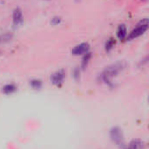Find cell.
Returning a JSON list of instances; mask_svg holds the SVG:
<instances>
[{
	"label": "cell",
	"instance_id": "cell-1",
	"mask_svg": "<svg viewBox=\"0 0 149 149\" xmlns=\"http://www.w3.org/2000/svg\"><path fill=\"white\" fill-rule=\"evenodd\" d=\"M125 64L123 62H117L111 66H108L102 73V80L106 83H110L112 80L118 76V74L125 68Z\"/></svg>",
	"mask_w": 149,
	"mask_h": 149
},
{
	"label": "cell",
	"instance_id": "cell-2",
	"mask_svg": "<svg viewBox=\"0 0 149 149\" xmlns=\"http://www.w3.org/2000/svg\"><path fill=\"white\" fill-rule=\"evenodd\" d=\"M148 25L149 23L148 18H144L142 20H141L137 24V25L132 30V32L129 33V35L127 36V40H132L137 39L138 37L144 34L148 29Z\"/></svg>",
	"mask_w": 149,
	"mask_h": 149
},
{
	"label": "cell",
	"instance_id": "cell-3",
	"mask_svg": "<svg viewBox=\"0 0 149 149\" xmlns=\"http://www.w3.org/2000/svg\"><path fill=\"white\" fill-rule=\"evenodd\" d=\"M110 137L112 141L118 146L124 145V136L122 131L119 127H113L110 131Z\"/></svg>",
	"mask_w": 149,
	"mask_h": 149
},
{
	"label": "cell",
	"instance_id": "cell-4",
	"mask_svg": "<svg viewBox=\"0 0 149 149\" xmlns=\"http://www.w3.org/2000/svg\"><path fill=\"white\" fill-rule=\"evenodd\" d=\"M65 73L64 70H58L55 73H53L51 76V82L52 84L54 85H60L64 83V80H65Z\"/></svg>",
	"mask_w": 149,
	"mask_h": 149
},
{
	"label": "cell",
	"instance_id": "cell-5",
	"mask_svg": "<svg viewBox=\"0 0 149 149\" xmlns=\"http://www.w3.org/2000/svg\"><path fill=\"white\" fill-rule=\"evenodd\" d=\"M90 50V45L88 43H80L79 45H77L72 50V54L73 55H82L85 54L86 53H88Z\"/></svg>",
	"mask_w": 149,
	"mask_h": 149
},
{
	"label": "cell",
	"instance_id": "cell-6",
	"mask_svg": "<svg viewBox=\"0 0 149 149\" xmlns=\"http://www.w3.org/2000/svg\"><path fill=\"white\" fill-rule=\"evenodd\" d=\"M12 22H13L14 28H17L20 25H22V23H23V13H22L21 9L16 8L14 10L13 14H12Z\"/></svg>",
	"mask_w": 149,
	"mask_h": 149
},
{
	"label": "cell",
	"instance_id": "cell-7",
	"mask_svg": "<svg viewBox=\"0 0 149 149\" xmlns=\"http://www.w3.org/2000/svg\"><path fill=\"white\" fill-rule=\"evenodd\" d=\"M145 148V143L143 141L141 140H139V139H136V140H134L132 141L128 147L126 149H144Z\"/></svg>",
	"mask_w": 149,
	"mask_h": 149
},
{
	"label": "cell",
	"instance_id": "cell-8",
	"mask_svg": "<svg viewBox=\"0 0 149 149\" xmlns=\"http://www.w3.org/2000/svg\"><path fill=\"white\" fill-rule=\"evenodd\" d=\"M117 37L119 40H123L127 37V29L125 25H120L117 29Z\"/></svg>",
	"mask_w": 149,
	"mask_h": 149
},
{
	"label": "cell",
	"instance_id": "cell-9",
	"mask_svg": "<svg viewBox=\"0 0 149 149\" xmlns=\"http://www.w3.org/2000/svg\"><path fill=\"white\" fill-rule=\"evenodd\" d=\"M17 86L13 83H8L5 84L3 88H2V92L5 95H10L12 93H14L17 90Z\"/></svg>",
	"mask_w": 149,
	"mask_h": 149
},
{
	"label": "cell",
	"instance_id": "cell-10",
	"mask_svg": "<svg viewBox=\"0 0 149 149\" xmlns=\"http://www.w3.org/2000/svg\"><path fill=\"white\" fill-rule=\"evenodd\" d=\"M30 85L33 90H40L42 88V81L39 79H32L30 81Z\"/></svg>",
	"mask_w": 149,
	"mask_h": 149
},
{
	"label": "cell",
	"instance_id": "cell-11",
	"mask_svg": "<svg viewBox=\"0 0 149 149\" xmlns=\"http://www.w3.org/2000/svg\"><path fill=\"white\" fill-rule=\"evenodd\" d=\"M115 46V40L113 38H110L107 40L106 42V45H105V48H106V51L107 52H110L113 47Z\"/></svg>",
	"mask_w": 149,
	"mask_h": 149
},
{
	"label": "cell",
	"instance_id": "cell-12",
	"mask_svg": "<svg viewBox=\"0 0 149 149\" xmlns=\"http://www.w3.org/2000/svg\"><path fill=\"white\" fill-rule=\"evenodd\" d=\"M12 38V34L9 32H5L2 35H0V43H6L10 41Z\"/></svg>",
	"mask_w": 149,
	"mask_h": 149
},
{
	"label": "cell",
	"instance_id": "cell-13",
	"mask_svg": "<svg viewBox=\"0 0 149 149\" xmlns=\"http://www.w3.org/2000/svg\"><path fill=\"white\" fill-rule=\"evenodd\" d=\"M91 57H92V54H91L90 52L85 54V56H84L83 61H82V68H85L87 66V64H88V62H89Z\"/></svg>",
	"mask_w": 149,
	"mask_h": 149
},
{
	"label": "cell",
	"instance_id": "cell-14",
	"mask_svg": "<svg viewBox=\"0 0 149 149\" xmlns=\"http://www.w3.org/2000/svg\"><path fill=\"white\" fill-rule=\"evenodd\" d=\"M61 22V18L60 17H58V16H55L52 18L51 20V24L52 25H58V24H60Z\"/></svg>",
	"mask_w": 149,
	"mask_h": 149
},
{
	"label": "cell",
	"instance_id": "cell-15",
	"mask_svg": "<svg viewBox=\"0 0 149 149\" xmlns=\"http://www.w3.org/2000/svg\"><path fill=\"white\" fill-rule=\"evenodd\" d=\"M0 54H1V52H0Z\"/></svg>",
	"mask_w": 149,
	"mask_h": 149
},
{
	"label": "cell",
	"instance_id": "cell-16",
	"mask_svg": "<svg viewBox=\"0 0 149 149\" xmlns=\"http://www.w3.org/2000/svg\"><path fill=\"white\" fill-rule=\"evenodd\" d=\"M143 1H145V0H143Z\"/></svg>",
	"mask_w": 149,
	"mask_h": 149
}]
</instances>
